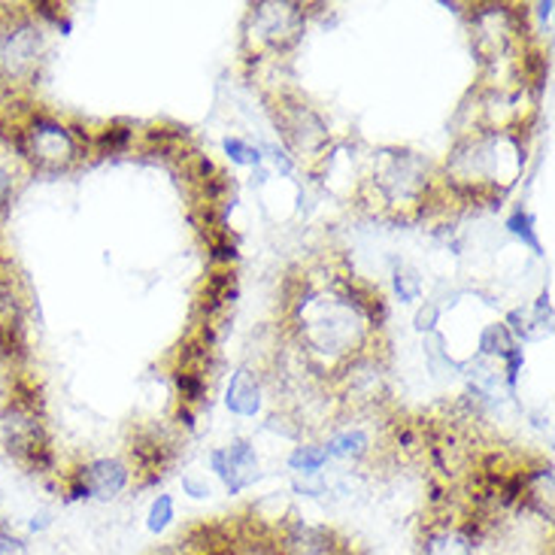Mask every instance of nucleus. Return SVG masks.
<instances>
[{
    "instance_id": "f257e3e1",
    "label": "nucleus",
    "mask_w": 555,
    "mask_h": 555,
    "mask_svg": "<svg viewBox=\"0 0 555 555\" xmlns=\"http://www.w3.org/2000/svg\"><path fill=\"white\" fill-rule=\"evenodd\" d=\"M0 431H3V447L15 462H22L34 474H43L52 467L49 437H46L43 422L37 416V406L13 401L0 416Z\"/></svg>"
},
{
    "instance_id": "f03ea898",
    "label": "nucleus",
    "mask_w": 555,
    "mask_h": 555,
    "mask_svg": "<svg viewBox=\"0 0 555 555\" xmlns=\"http://www.w3.org/2000/svg\"><path fill=\"white\" fill-rule=\"evenodd\" d=\"M18 152L28 155L40 170H52V173L67 170L76 162V155H79L74 134L52 119L30 121L28 131L18 137Z\"/></svg>"
},
{
    "instance_id": "7ed1b4c3",
    "label": "nucleus",
    "mask_w": 555,
    "mask_h": 555,
    "mask_svg": "<svg viewBox=\"0 0 555 555\" xmlns=\"http://www.w3.org/2000/svg\"><path fill=\"white\" fill-rule=\"evenodd\" d=\"M315 315H307V337L310 344L325 349V352H344L346 346L356 344V331H359V313L346 310L340 304H325L315 300Z\"/></svg>"
},
{
    "instance_id": "20e7f679",
    "label": "nucleus",
    "mask_w": 555,
    "mask_h": 555,
    "mask_svg": "<svg viewBox=\"0 0 555 555\" xmlns=\"http://www.w3.org/2000/svg\"><path fill=\"white\" fill-rule=\"evenodd\" d=\"M43 55V34L30 22H15L0 40V61L10 76H28Z\"/></svg>"
},
{
    "instance_id": "39448f33",
    "label": "nucleus",
    "mask_w": 555,
    "mask_h": 555,
    "mask_svg": "<svg viewBox=\"0 0 555 555\" xmlns=\"http://www.w3.org/2000/svg\"><path fill=\"white\" fill-rule=\"evenodd\" d=\"M128 486V470L121 462L113 459H101L91 465L79 467L70 486V498H98V501H109L116 498Z\"/></svg>"
},
{
    "instance_id": "423d86ee",
    "label": "nucleus",
    "mask_w": 555,
    "mask_h": 555,
    "mask_svg": "<svg viewBox=\"0 0 555 555\" xmlns=\"http://www.w3.org/2000/svg\"><path fill=\"white\" fill-rule=\"evenodd\" d=\"M210 462L212 470L222 477V482H225V489L231 495H237L241 489H246L249 482L256 480V450H253L249 443H243V440L231 443L225 450H216Z\"/></svg>"
},
{
    "instance_id": "0eeeda50",
    "label": "nucleus",
    "mask_w": 555,
    "mask_h": 555,
    "mask_svg": "<svg viewBox=\"0 0 555 555\" xmlns=\"http://www.w3.org/2000/svg\"><path fill=\"white\" fill-rule=\"evenodd\" d=\"M256 22L264 40L273 46H292L300 37L304 13L295 3H258Z\"/></svg>"
},
{
    "instance_id": "6e6552de",
    "label": "nucleus",
    "mask_w": 555,
    "mask_h": 555,
    "mask_svg": "<svg viewBox=\"0 0 555 555\" xmlns=\"http://www.w3.org/2000/svg\"><path fill=\"white\" fill-rule=\"evenodd\" d=\"M0 356L3 359L25 356V313L18 295L7 280H0Z\"/></svg>"
},
{
    "instance_id": "1a4fd4ad",
    "label": "nucleus",
    "mask_w": 555,
    "mask_h": 555,
    "mask_svg": "<svg viewBox=\"0 0 555 555\" xmlns=\"http://www.w3.org/2000/svg\"><path fill=\"white\" fill-rule=\"evenodd\" d=\"M285 555H334L337 553V538L322 526H292L283 538Z\"/></svg>"
},
{
    "instance_id": "9d476101",
    "label": "nucleus",
    "mask_w": 555,
    "mask_h": 555,
    "mask_svg": "<svg viewBox=\"0 0 555 555\" xmlns=\"http://www.w3.org/2000/svg\"><path fill=\"white\" fill-rule=\"evenodd\" d=\"M283 128H285V140H288V143H292L298 152H313L328 140L325 128H322V121L315 119L310 109H304V106L292 109V113L285 116Z\"/></svg>"
},
{
    "instance_id": "9b49d317",
    "label": "nucleus",
    "mask_w": 555,
    "mask_h": 555,
    "mask_svg": "<svg viewBox=\"0 0 555 555\" xmlns=\"http://www.w3.org/2000/svg\"><path fill=\"white\" fill-rule=\"evenodd\" d=\"M228 410L237 413V416H256L258 406H261V389H258L256 376L249 371H237L231 376V386H228Z\"/></svg>"
},
{
    "instance_id": "f8f14e48",
    "label": "nucleus",
    "mask_w": 555,
    "mask_h": 555,
    "mask_svg": "<svg viewBox=\"0 0 555 555\" xmlns=\"http://www.w3.org/2000/svg\"><path fill=\"white\" fill-rule=\"evenodd\" d=\"M522 501L534 513L553 519V467H541L534 474H522Z\"/></svg>"
},
{
    "instance_id": "ddd939ff",
    "label": "nucleus",
    "mask_w": 555,
    "mask_h": 555,
    "mask_svg": "<svg viewBox=\"0 0 555 555\" xmlns=\"http://www.w3.org/2000/svg\"><path fill=\"white\" fill-rule=\"evenodd\" d=\"M474 546L477 543L470 541L462 528H440L435 534H428L422 555H474Z\"/></svg>"
},
{
    "instance_id": "4468645a",
    "label": "nucleus",
    "mask_w": 555,
    "mask_h": 555,
    "mask_svg": "<svg viewBox=\"0 0 555 555\" xmlns=\"http://www.w3.org/2000/svg\"><path fill=\"white\" fill-rule=\"evenodd\" d=\"M131 452H134V459L140 462V467H143V470H150L152 477H158V474L167 467V459H170L165 443H162L158 437H150V435L137 437Z\"/></svg>"
},
{
    "instance_id": "2eb2a0df",
    "label": "nucleus",
    "mask_w": 555,
    "mask_h": 555,
    "mask_svg": "<svg viewBox=\"0 0 555 555\" xmlns=\"http://www.w3.org/2000/svg\"><path fill=\"white\" fill-rule=\"evenodd\" d=\"M325 452L337 455V459H361L367 452V437L361 431H346V435L334 437Z\"/></svg>"
},
{
    "instance_id": "dca6fc26",
    "label": "nucleus",
    "mask_w": 555,
    "mask_h": 555,
    "mask_svg": "<svg viewBox=\"0 0 555 555\" xmlns=\"http://www.w3.org/2000/svg\"><path fill=\"white\" fill-rule=\"evenodd\" d=\"M173 516H177V507H173V498L170 495H158L152 501L150 516H146V528H150L152 534H165L170 522H173Z\"/></svg>"
},
{
    "instance_id": "f3484780",
    "label": "nucleus",
    "mask_w": 555,
    "mask_h": 555,
    "mask_svg": "<svg viewBox=\"0 0 555 555\" xmlns=\"http://www.w3.org/2000/svg\"><path fill=\"white\" fill-rule=\"evenodd\" d=\"M325 462H328V452L322 447H298L288 459L292 470H298V474H319Z\"/></svg>"
},
{
    "instance_id": "a211bd4d",
    "label": "nucleus",
    "mask_w": 555,
    "mask_h": 555,
    "mask_svg": "<svg viewBox=\"0 0 555 555\" xmlns=\"http://www.w3.org/2000/svg\"><path fill=\"white\" fill-rule=\"evenodd\" d=\"M234 298V280L228 276V273H216L210 283H207V295H204V307L207 310H219V307H225L228 300Z\"/></svg>"
},
{
    "instance_id": "6ab92c4d",
    "label": "nucleus",
    "mask_w": 555,
    "mask_h": 555,
    "mask_svg": "<svg viewBox=\"0 0 555 555\" xmlns=\"http://www.w3.org/2000/svg\"><path fill=\"white\" fill-rule=\"evenodd\" d=\"M482 352H492V356H511V352H516L513 349V337H511V331L504 328V325H489L486 328V334H482Z\"/></svg>"
},
{
    "instance_id": "aec40b11",
    "label": "nucleus",
    "mask_w": 555,
    "mask_h": 555,
    "mask_svg": "<svg viewBox=\"0 0 555 555\" xmlns=\"http://www.w3.org/2000/svg\"><path fill=\"white\" fill-rule=\"evenodd\" d=\"M177 389L182 391L185 401H197V398H204V376L195 374V371H180L177 374Z\"/></svg>"
},
{
    "instance_id": "412c9836",
    "label": "nucleus",
    "mask_w": 555,
    "mask_h": 555,
    "mask_svg": "<svg viewBox=\"0 0 555 555\" xmlns=\"http://www.w3.org/2000/svg\"><path fill=\"white\" fill-rule=\"evenodd\" d=\"M225 150L228 155L237 162V165H256L258 162V152H253L246 143H241V140H225Z\"/></svg>"
},
{
    "instance_id": "4be33fe9",
    "label": "nucleus",
    "mask_w": 555,
    "mask_h": 555,
    "mask_svg": "<svg viewBox=\"0 0 555 555\" xmlns=\"http://www.w3.org/2000/svg\"><path fill=\"white\" fill-rule=\"evenodd\" d=\"M128 140H131V131L128 128H109L104 137H101V146L106 152H119L128 146Z\"/></svg>"
},
{
    "instance_id": "5701e85b",
    "label": "nucleus",
    "mask_w": 555,
    "mask_h": 555,
    "mask_svg": "<svg viewBox=\"0 0 555 555\" xmlns=\"http://www.w3.org/2000/svg\"><path fill=\"white\" fill-rule=\"evenodd\" d=\"M511 231L513 234H519V237H526L534 249H538V237H534V231H531V216H526V212H516L511 219Z\"/></svg>"
},
{
    "instance_id": "b1692460",
    "label": "nucleus",
    "mask_w": 555,
    "mask_h": 555,
    "mask_svg": "<svg viewBox=\"0 0 555 555\" xmlns=\"http://www.w3.org/2000/svg\"><path fill=\"white\" fill-rule=\"evenodd\" d=\"M182 492L192 495L195 501H204V498H210V482L197 480V477H185V480H182Z\"/></svg>"
},
{
    "instance_id": "393cba45",
    "label": "nucleus",
    "mask_w": 555,
    "mask_h": 555,
    "mask_svg": "<svg viewBox=\"0 0 555 555\" xmlns=\"http://www.w3.org/2000/svg\"><path fill=\"white\" fill-rule=\"evenodd\" d=\"M0 555H28V550H25V543L18 541V538H13L10 531L0 528Z\"/></svg>"
},
{
    "instance_id": "a878e982",
    "label": "nucleus",
    "mask_w": 555,
    "mask_h": 555,
    "mask_svg": "<svg viewBox=\"0 0 555 555\" xmlns=\"http://www.w3.org/2000/svg\"><path fill=\"white\" fill-rule=\"evenodd\" d=\"M398 292H401V298H416V292H420V276H413V273H401L398 271Z\"/></svg>"
},
{
    "instance_id": "bb28decb",
    "label": "nucleus",
    "mask_w": 555,
    "mask_h": 555,
    "mask_svg": "<svg viewBox=\"0 0 555 555\" xmlns=\"http://www.w3.org/2000/svg\"><path fill=\"white\" fill-rule=\"evenodd\" d=\"M212 249H216V253H212L216 261H234V256H237V253H234V246L225 241H216L212 243Z\"/></svg>"
},
{
    "instance_id": "cd10ccee",
    "label": "nucleus",
    "mask_w": 555,
    "mask_h": 555,
    "mask_svg": "<svg viewBox=\"0 0 555 555\" xmlns=\"http://www.w3.org/2000/svg\"><path fill=\"white\" fill-rule=\"evenodd\" d=\"M10 195H13V180H10V173L0 167V207L10 204Z\"/></svg>"
},
{
    "instance_id": "c85d7f7f",
    "label": "nucleus",
    "mask_w": 555,
    "mask_h": 555,
    "mask_svg": "<svg viewBox=\"0 0 555 555\" xmlns=\"http://www.w3.org/2000/svg\"><path fill=\"white\" fill-rule=\"evenodd\" d=\"M152 555H192V553H189V546L177 543V546H162L158 553H152Z\"/></svg>"
},
{
    "instance_id": "c756f323",
    "label": "nucleus",
    "mask_w": 555,
    "mask_h": 555,
    "mask_svg": "<svg viewBox=\"0 0 555 555\" xmlns=\"http://www.w3.org/2000/svg\"><path fill=\"white\" fill-rule=\"evenodd\" d=\"M49 513H40V516H34V522H30V531H43V528H49Z\"/></svg>"
},
{
    "instance_id": "7c9ffc66",
    "label": "nucleus",
    "mask_w": 555,
    "mask_h": 555,
    "mask_svg": "<svg viewBox=\"0 0 555 555\" xmlns=\"http://www.w3.org/2000/svg\"><path fill=\"white\" fill-rule=\"evenodd\" d=\"M437 319V310L435 307H428V313H422L420 315V328L425 331V328H431V322H435Z\"/></svg>"
}]
</instances>
